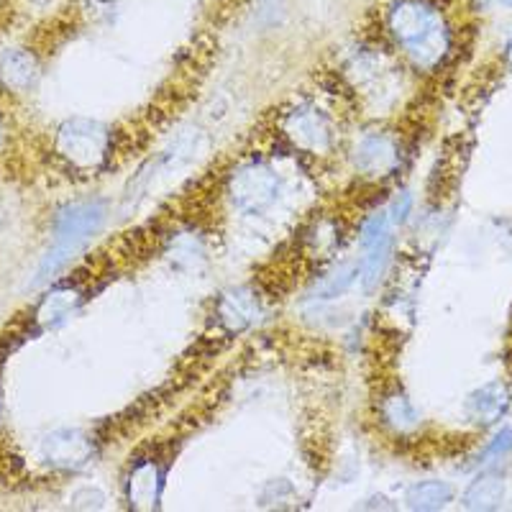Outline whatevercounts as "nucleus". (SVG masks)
<instances>
[{
    "instance_id": "f257e3e1",
    "label": "nucleus",
    "mask_w": 512,
    "mask_h": 512,
    "mask_svg": "<svg viewBox=\"0 0 512 512\" xmlns=\"http://www.w3.org/2000/svg\"><path fill=\"white\" fill-rule=\"evenodd\" d=\"M384 29L423 72L438 70L454 44L451 26L433 0H392L384 11Z\"/></svg>"
},
{
    "instance_id": "f03ea898",
    "label": "nucleus",
    "mask_w": 512,
    "mask_h": 512,
    "mask_svg": "<svg viewBox=\"0 0 512 512\" xmlns=\"http://www.w3.org/2000/svg\"><path fill=\"white\" fill-rule=\"evenodd\" d=\"M54 152L77 175H98L116 154V131L95 118H67L54 131Z\"/></svg>"
},
{
    "instance_id": "7ed1b4c3",
    "label": "nucleus",
    "mask_w": 512,
    "mask_h": 512,
    "mask_svg": "<svg viewBox=\"0 0 512 512\" xmlns=\"http://www.w3.org/2000/svg\"><path fill=\"white\" fill-rule=\"evenodd\" d=\"M282 180L272 164L246 159L226 177V198L244 216H264L280 200Z\"/></svg>"
},
{
    "instance_id": "20e7f679",
    "label": "nucleus",
    "mask_w": 512,
    "mask_h": 512,
    "mask_svg": "<svg viewBox=\"0 0 512 512\" xmlns=\"http://www.w3.org/2000/svg\"><path fill=\"white\" fill-rule=\"evenodd\" d=\"M280 131L292 149L310 154V157L331 152L333 139H336L331 116L320 105L308 103V100L287 108L285 116H282Z\"/></svg>"
},
{
    "instance_id": "39448f33",
    "label": "nucleus",
    "mask_w": 512,
    "mask_h": 512,
    "mask_svg": "<svg viewBox=\"0 0 512 512\" xmlns=\"http://www.w3.org/2000/svg\"><path fill=\"white\" fill-rule=\"evenodd\" d=\"M108 221V203L98 198L77 200V203H67L54 213L52 221V236L54 244L67 246V249L80 254L90 241L98 236Z\"/></svg>"
},
{
    "instance_id": "423d86ee",
    "label": "nucleus",
    "mask_w": 512,
    "mask_h": 512,
    "mask_svg": "<svg viewBox=\"0 0 512 512\" xmlns=\"http://www.w3.org/2000/svg\"><path fill=\"white\" fill-rule=\"evenodd\" d=\"M402 144L390 131H369L354 144L351 162L356 175L372 182L390 180L402 167Z\"/></svg>"
},
{
    "instance_id": "0eeeda50",
    "label": "nucleus",
    "mask_w": 512,
    "mask_h": 512,
    "mask_svg": "<svg viewBox=\"0 0 512 512\" xmlns=\"http://www.w3.org/2000/svg\"><path fill=\"white\" fill-rule=\"evenodd\" d=\"M98 456V441L82 428H57L41 438V461L57 472H80Z\"/></svg>"
},
{
    "instance_id": "6e6552de",
    "label": "nucleus",
    "mask_w": 512,
    "mask_h": 512,
    "mask_svg": "<svg viewBox=\"0 0 512 512\" xmlns=\"http://www.w3.org/2000/svg\"><path fill=\"white\" fill-rule=\"evenodd\" d=\"M164 479H167V469L159 459L134 461L126 482H123L128 507L131 510H157L162 502Z\"/></svg>"
},
{
    "instance_id": "1a4fd4ad",
    "label": "nucleus",
    "mask_w": 512,
    "mask_h": 512,
    "mask_svg": "<svg viewBox=\"0 0 512 512\" xmlns=\"http://www.w3.org/2000/svg\"><path fill=\"white\" fill-rule=\"evenodd\" d=\"M88 300V290L82 282H62L54 285L47 295L41 297L34 310V323L41 331L57 328L72 318Z\"/></svg>"
},
{
    "instance_id": "9d476101",
    "label": "nucleus",
    "mask_w": 512,
    "mask_h": 512,
    "mask_svg": "<svg viewBox=\"0 0 512 512\" xmlns=\"http://www.w3.org/2000/svg\"><path fill=\"white\" fill-rule=\"evenodd\" d=\"M262 318V300L249 287H233L226 290L218 300V323L226 331L241 333L256 326Z\"/></svg>"
},
{
    "instance_id": "9b49d317",
    "label": "nucleus",
    "mask_w": 512,
    "mask_h": 512,
    "mask_svg": "<svg viewBox=\"0 0 512 512\" xmlns=\"http://www.w3.org/2000/svg\"><path fill=\"white\" fill-rule=\"evenodd\" d=\"M39 77V59L29 49H8L0 57V85L11 93H24Z\"/></svg>"
},
{
    "instance_id": "f8f14e48",
    "label": "nucleus",
    "mask_w": 512,
    "mask_h": 512,
    "mask_svg": "<svg viewBox=\"0 0 512 512\" xmlns=\"http://www.w3.org/2000/svg\"><path fill=\"white\" fill-rule=\"evenodd\" d=\"M507 405H510V392H507L505 384L489 382L469 395L466 413H469L472 420H477L479 425H492L507 413Z\"/></svg>"
},
{
    "instance_id": "ddd939ff",
    "label": "nucleus",
    "mask_w": 512,
    "mask_h": 512,
    "mask_svg": "<svg viewBox=\"0 0 512 512\" xmlns=\"http://www.w3.org/2000/svg\"><path fill=\"white\" fill-rule=\"evenodd\" d=\"M379 420L384 428H390L392 433H400V436L413 433L420 425V415L413 400L402 390L384 392L382 402H379Z\"/></svg>"
},
{
    "instance_id": "4468645a",
    "label": "nucleus",
    "mask_w": 512,
    "mask_h": 512,
    "mask_svg": "<svg viewBox=\"0 0 512 512\" xmlns=\"http://www.w3.org/2000/svg\"><path fill=\"white\" fill-rule=\"evenodd\" d=\"M505 500V479L500 474H482L466 487L461 505L466 510H497Z\"/></svg>"
},
{
    "instance_id": "2eb2a0df",
    "label": "nucleus",
    "mask_w": 512,
    "mask_h": 512,
    "mask_svg": "<svg viewBox=\"0 0 512 512\" xmlns=\"http://www.w3.org/2000/svg\"><path fill=\"white\" fill-rule=\"evenodd\" d=\"M392 251H395V239H392V236H387V239H382L379 244L364 249V256H361V262H359L361 290L372 292L374 287L382 282L384 272H387V267H390Z\"/></svg>"
},
{
    "instance_id": "dca6fc26",
    "label": "nucleus",
    "mask_w": 512,
    "mask_h": 512,
    "mask_svg": "<svg viewBox=\"0 0 512 512\" xmlns=\"http://www.w3.org/2000/svg\"><path fill=\"white\" fill-rule=\"evenodd\" d=\"M451 500H454V489L441 479H423V482L410 484L408 492H405V505L410 510H443Z\"/></svg>"
},
{
    "instance_id": "f3484780",
    "label": "nucleus",
    "mask_w": 512,
    "mask_h": 512,
    "mask_svg": "<svg viewBox=\"0 0 512 512\" xmlns=\"http://www.w3.org/2000/svg\"><path fill=\"white\" fill-rule=\"evenodd\" d=\"M356 282H359V262L341 264V267L323 274L320 280H315V285L310 287V300H338V297H344Z\"/></svg>"
},
{
    "instance_id": "a211bd4d",
    "label": "nucleus",
    "mask_w": 512,
    "mask_h": 512,
    "mask_svg": "<svg viewBox=\"0 0 512 512\" xmlns=\"http://www.w3.org/2000/svg\"><path fill=\"white\" fill-rule=\"evenodd\" d=\"M341 239H344V236H341V231H338L336 221H331V218H320V221L310 228L308 246L318 256H328L336 251V246L341 244Z\"/></svg>"
},
{
    "instance_id": "6ab92c4d",
    "label": "nucleus",
    "mask_w": 512,
    "mask_h": 512,
    "mask_svg": "<svg viewBox=\"0 0 512 512\" xmlns=\"http://www.w3.org/2000/svg\"><path fill=\"white\" fill-rule=\"evenodd\" d=\"M392 228H395V223H392V218H390V213H387V208L377 210V213L367 216V221L361 223V231H359L361 249H369V246L379 244V241H382V239L392 236Z\"/></svg>"
},
{
    "instance_id": "aec40b11",
    "label": "nucleus",
    "mask_w": 512,
    "mask_h": 512,
    "mask_svg": "<svg viewBox=\"0 0 512 512\" xmlns=\"http://www.w3.org/2000/svg\"><path fill=\"white\" fill-rule=\"evenodd\" d=\"M510 451H512V428H502V431L497 433V436L487 443V448H484L482 454H479L477 464L479 466L495 464V461L505 459V456L510 454Z\"/></svg>"
},
{
    "instance_id": "412c9836",
    "label": "nucleus",
    "mask_w": 512,
    "mask_h": 512,
    "mask_svg": "<svg viewBox=\"0 0 512 512\" xmlns=\"http://www.w3.org/2000/svg\"><path fill=\"white\" fill-rule=\"evenodd\" d=\"M410 210H413V195H410V192H400V195H395V198H392V203L387 205V213H390V218L395 226H400V223L408 221Z\"/></svg>"
},
{
    "instance_id": "4be33fe9",
    "label": "nucleus",
    "mask_w": 512,
    "mask_h": 512,
    "mask_svg": "<svg viewBox=\"0 0 512 512\" xmlns=\"http://www.w3.org/2000/svg\"><path fill=\"white\" fill-rule=\"evenodd\" d=\"M505 59H507V64H510V70H512V34L507 36V41H505Z\"/></svg>"
},
{
    "instance_id": "5701e85b",
    "label": "nucleus",
    "mask_w": 512,
    "mask_h": 512,
    "mask_svg": "<svg viewBox=\"0 0 512 512\" xmlns=\"http://www.w3.org/2000/svg\"><path fill=\"white\" fill-rule=\"evenodd\" d=\"M3 141H6V131H3V126H0V149H3Z\"/></svg>"
},
{
    "instance_id": "b1692460",
    "label": "nucleus",
    "mask_w": 512,
    "mask_h": 512,
    "mask_svg": "<svg viewBox=\"0 0 512 512\" xmlns=\"http://www.w3.org/2000/svg\"><path fill=\"white\" fill-rule=\"evenodd\" d=\"M0 431H3V402H0Z\"/></svg>"
},
{
    "instance_id": "393cba45",
    "label": "nucleus",
    "mask_w": 512,
    "mask_h": 512,
    "mask_svg": "<svg viewBox=\"0 0 512 512\" xmlns=\"http://www.w3.org/2000/svg\"><path fill=\"white\" fill-rule=\"evenodd\" d=\"M500 3H502V6H505V8H512V0H500Z\"/></svg>"
},
{
    "instance_id": "a878e982",
    "label": "nucleus",
    "mask_w": 512,
    "mask_h": 512,
    "mask_svg": "<svg viewBox=\"0 0 512 512\" xmlns=\"http://www.w3.org/2000/svg\"><path fill=\"white\" fill-rule=\"evenodd\" d=\"M479 3H487V0H479Z\"/></svg>"
}]
</instances>
